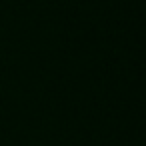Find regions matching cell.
I'll list each match as a JSON object with an SVG mask.
<instances>
[]
</instances>
